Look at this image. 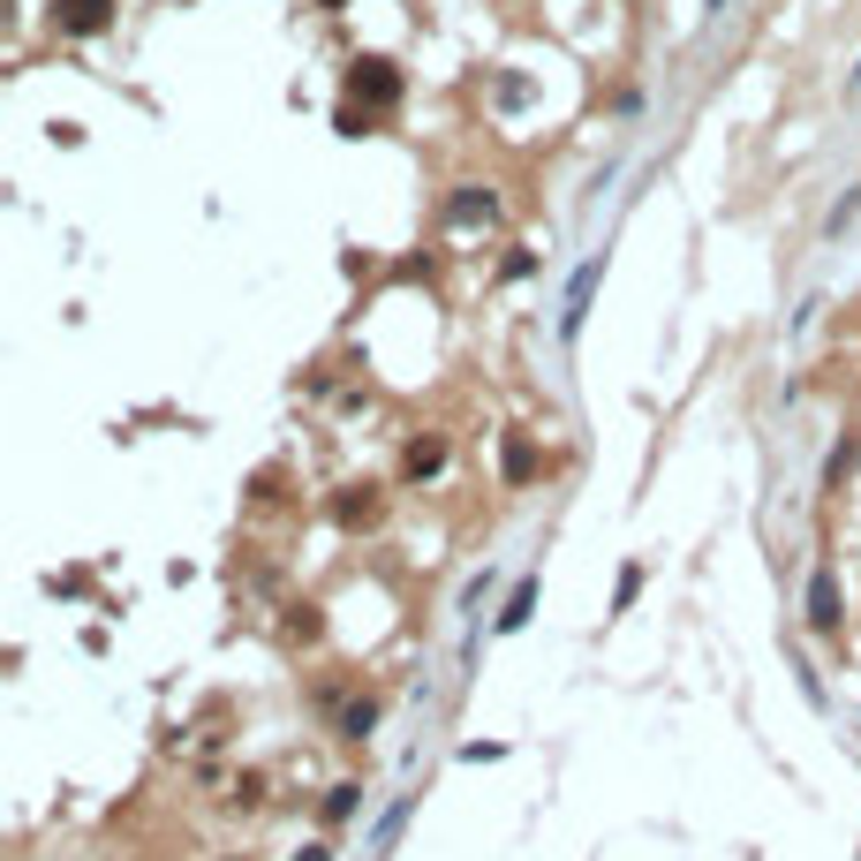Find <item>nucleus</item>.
<instances>
[{
    "mask_svg": "<svg viewBox=\"0 0 861 861\" xmlns=\"http://www.w3.org/2000/svg\"><path fill=\"white\" fill-rule=\"evenodd\" d=\"M347 98H363V114H371V106H393V98H401L393 61H355V69H347Z\"/></svg>",
    "mask_w": 861,
    "mask_h": 861,
    "instance_id": "f257e3e1",
    "label": "nucleus"
},
{
    "mask_svg": "<svg viewBox=\"0 0 861 861\" xmlns=\"http://www.w3.org/2000/svg\"><path fill=\"white\" fill-rule=\"evenodd\" d=\"M53 23H61L69 39H91V31L114 23V0H53Z\"/></svg>",
    "mask_w": 861,
    "mask_h": 861,
    "instance_id": "f03ea898",
    "label": "nucleus"
},
{
    "mask_svg": "<svg viewBox=\"0 0 861 861\" xmlns=\"http://www.w3.org/2000/svg\"><path fill=\"white\" fill-rule=\"evenodd\" d=\"M839 620H847V612H839V574L817 567V574H809V627H817V635H839Z\"/></svg>",
    "mask_w": 861,
    "mask_h": 861,
    "instance_id": "7ed1b4c3",
    "label": "nucleus"
},
{
    "mask_svg": "<svg viewBox=\"0 0 861 861\" xmlns=\"http://www.w3.org/2000/svg\"><path fill=\"white\" fill-rule=\"evenodd\" d=\"M537 469H544V461H537L529 430H507V438H499V476H507V484H529Z\"/></svg>",
    "mask_w": 861,
    "mask_h": 861,
    "instance_id": "20e7f679",
    "label": "nucleus"
},
{
    "mask_svg": "<svg viewBox=\"0 0 861 861\" xmlns=\"http://www.w3.org/2000/svg\"><path fill=\"white\" fill-rule=\"evenodd\" d=\"M333 515H341V529H371L378 521V484H347Z\"/></svg>",
    "mask_w": 861,
    "mask_h": 861,
    "instance_id": "39448f33",
    "label": "nucleus"
},
{
    "mask_svg": "<svg viewBox=\"0 0 861 861\" xmlns=\"http://www.w3.org/2000/svg\"><path fill=\"white\" fill-rule=\"evenodd\" d=\"M598 272H604L598 258L574 272V288H567V310H560V333H574V325H582V310H590V295H598Z\"/></svg>",
    "mask_w": 861,
    "mask_h": 861,
    "instance_id": "423d86ee",
    "label": "nucleus"
},
{
    "mask_svg": "<svg viewBox=\"0 0 861 861\" xmlns=\"http://www.w3.org/2000/svg\"><path fill=\"white\" fill-rule=\"evenodd\" d=\"M438 469H446V438H416V446H408V461H401L408 484H424V476H438Z\"/></svg>",
    "mask_w": 861,
    "mask_h": 861,
    "instance_id": "0eeeda50",
    "label": "nucleus"
},
{
    "mask_svg": "<svg viewBox=\"0 0 861 861\" xmlns=\"http://www.w3.org/2000/svg\"><path fill=\"white\" fill-rule=\"evenodd\" d=\"M491 212H499V197H491V189H461V197L446 205V219H454V227H476V219H491Z\"/></svg>",
    "mask_w": 861,
    "mask_h": 861,
    "instance_id": "6e6552de",
    "label": "nucleus"
},
{
    "mask_svg": "<svg viewBox=\"0 0 861 861\" xmlns=\"http://www.w3.org/2000/svg\"><path fill=\"white\" fill-rule=\"evenodd\" d=\"M529 612H537V582H515V598H507V612H499V635L529 627Z\"/></svg>",
    "mask_w": 861,
    "mask_h": 861,
    "instance_id": "1a4fd4ad",
    "label": "nucleus"
},
{
    "mask_svg": "<svg viewBox=\"0 0 861 861\" xmlns=\"http://www.w3.org/2000/svg\"><path fill=\"white\" fill-rule=\"evenodd\" d=\"M371 726H378V703H347L341 710V740H363Z\"/></svg>",
    "mask_w": 861,
    "mask_h": 861,
    "instance_id": "9d476101",
    "label": "nucleus"
},
{
    "mask_svg": "<svg viewBox=\"0 0 861 861\" xmlns=\"http://www.w3.org/2000/svg\"><path fill=\"white\" fill-rule=\"evenodd\" d=\"M355 793H363V786H333V793H325V817H333V823L355 817Z\"/></svg>",
    "mask_w": 861,
    "mask_h": 861,
    "instance_id": "9b49d317",
    "label": "nucleus"
},
{
    "mask_svg": "<svg viewBox=\"0 0 861 861\" xmlns=\"http://www.w3.org/2000/svg\"><path fill=\"white\" fill-rule=\"evenodd\" d=\"M635 598H643V567H627V574H620V590H612V604H620V612H627Z\"/></svg>",
    "mask_w": 861,
    "mask_h": 861,
    "instance_id": "f8f14e48",
    "label": "nucleus"
},
{
    "mask_svg": "<svg viewBox=\"0 0 861 861\" xmlns=\"http://www.w3.org/2000/svg\"><path fill=\"white\" fill-rule=\"evenodd\" d=\"M861 212V189H847V197H839V205H831V235H839V227H847V219Z\"/></svg>",
    "mask_w": 861,
    "mask_h": 861,
    "instance_id": "ddd939ff",
    "label": "nucleus"
},
{
    "mask_svg": "<svg viewBox=\"0 0 861 861\" xmlns=\"http://www.w3.org/2000/svg\"><path fill=\"white\" fill-rule=\"evenodd\" d=\"M333 129H341V136H363V129H371V114H355V106H341V114H333Z\"/></svg>",
    "mask_w": 861,
    "mask_h": 861,
    "instance_id": "4468645a",
    "label": "nucleus"
},
{
    "mask_svg": "<svg viewBox=\"0 0 861 861\" xmlns=\"http://www.w3.org/2000/svg\"><path fill=\"white\" fill-rule=\"evenodd\" d=\"M295 861H333V847H318V839H310V847H302Z\"/></svg>",
    "mask_w": 861,
    "mask_h": 861,
    "instance_id": "2eb2a0df",
    "label": "nucleus"
},
{
    "mask_svg": "<svg viewBox=\"0 0 861 861\" xmlns=\"http://www.w3.org/2000/svg\"><path fill=\"white\" fill-rule=\"evenodd\" d=\"M703 8H710V15H718V8H726V0H703Z\"/></svg>",
    "mask_w": 861,
    "mask_h": 861,
    "instance_id": "dca6fc26",
    "label": "nucleus"
}]
</instances>
